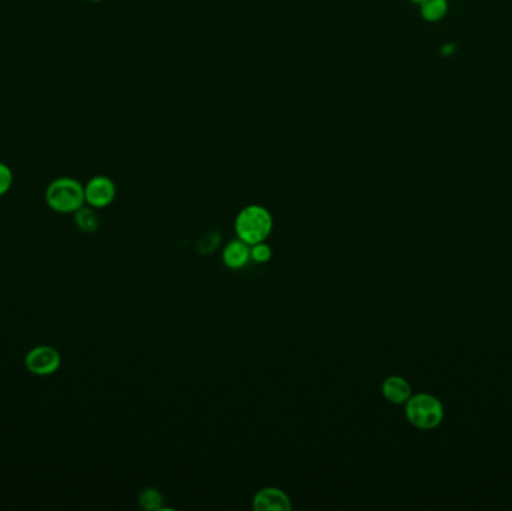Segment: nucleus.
<instances>
[{
	"instance_id": "1",
	"label": "nucleus",
	"mask_w": 512,
	"mask_h": 511,
	"mask_svg": "<svg viewBox=\"0 0 512 511\" xmlns=\"http://www.w3.org/2000/svg\"><path fill=\"white\" fill-rule=\"evenodd\" d=\"M275 219L271 211L261 204H249L243 207L235 216V235L247 244L266 242L273 233Z\"/></svg>"
},
{
	"instance_id": "2",
	"label": "nucleus",
	"mask_w": 512,
	"mask_h": 511,
	"mask_svg": "<svg viewBox=\"0 0 512 511\" xmlns=\"http://www.w3.org/2000/svg\"><path fill=\"white\" fill-rule=\"evenodd\" d=\"M405 417L418 431H434L445 420V407L434 394L414 393L405 404Z\"/></svg>"
},
{
	"instance_id": "3",
	"label": "nucleus",
	"mask_w": 512,
	"mask_h": 511,
	"mask_svg": "<svg viewBox=\"0 0 512 511\" xmlns=\"http://www.w3.org/2000/svg\"><path fill=\"white\" fill-rule=\"evenodd\" d=\"M47 206L61 215H74L86 204L84 185L74 177H57L44 194Z\"/></svg>"
},
{
	"instance_id": "4",
	"label": "nucleus",
	"mask_w": 512,
	"mask_h": 511,
	"mask_svg": "<svg viewBox=\"0 0 512 511\" xmlns=\"http://www.w3.org/2000/svg\"><path fill=\"white\" fill-rule=\"evenodd\" d=\"M24 365L30 374L37 376H50L62 367L61 352L50 345H37L24 357Z\"/></svg>"
},
{
	"instance_id": "5",
	"label": "nucleus",
	"mask_w": 512,
	"mask_h": 511,
	"mask_svg": "<svg viewBox=\"0 0 512 511\" xmlns=\"http://www.w3.org/2000/svg\"><path fill=\"white\" fill-rule=\"evenodd\" d=\"M116 184L108 176L99 174V176L90 178L89 182L84 185L86 204L95 207L96 210L111 206L114 200H116Z\"/></svg>"
},
{
	"instance_id": "6",
	"label": "nucleus",
	"mask_w": 512,
	"mask_h": 511,
	"mask_svg": "<svg viewBox=\"0 0 512 511\" xmlns=\"http://www.w3.org/2000/svg\"><path fill=\"white\" fill-rule=\"evenodd\" d=\"M252 507L256 511H289L293 508V502L282 489L262 488L255 493Z\"/></svg>"
},
{
	"instance_id": "7",
	"label": "nucleus",
	"mask_w": 512,
	"mask_h": 511,
	"mask_svg": "<svg viewBox=\"0 0 512 511\" xmlns=\"http://www.w3.org/2000/svg\"><path fill=\"white\" fill-rule=\"evenodd\" d=\"M382 396L392 405H405L414 394L409 381L401 375L387 376L381 387Z\"/></svg>"
},
{
	"instance_id": "8",
	"label": "nucleus",
	"mask_w": 512,
	"mask_h": 511,
	"mask_svg": "<svg viewBox=\"0 0 512 511\" xmlns=\"http://www.w3.org/2000/svg\"><path fill=\"white\" fill-rule=\"evenodd\" d=\"M222 260L227 268L231 270H240L246 268L251 261V244H247L243 240H231L224 251H222Z\"/></svg>"
},
{
	"instance_id": "9",
	"label": "nucleus",
	"mask_w": 512,
	"mask_h": 511,
	"mask_svg": "<svg viewBox=\"0 0 512 511\" xmlns=\"http://www.w3.org/2000/svg\"><path fill=\"white\" fill-rule=\"evenodd\" d=\"M74 221L77 228L86 235H94L101 228V216L98 215L95 207L87 206V204H84L81 209L75 211Z\"/></svg>"
},
{
	"instance_id": "10",
	"label": "nucleus",
	"mask_w": 512,
	"mask_h": 511,
	"mask_svg": "<svg viewBox=\"0 0 512 511\" xmlns=\"http://www.w3.org/2000/svg\"><path fill=\"white\" fill-rule=\"evenodd\" d=\"M421 19L427 23H439L447 17L450 0H424L418 5Z\"/></svg>"
},
{
	"instance_id": "11",
	"label": "nucleus",
	"mask_w": 512,
	"mask_h": 511,
	"mask_svg": "<svg viewBox=\"0 0 512 511\" xmlns=\"http://www.w3.org/2000/svg\"><path fill=\"white\" fill-rule=\"evenodd\" d=\"M138 504L147 511L162 510L163 493L156 488H145L138 495Z\"/></svg>"
},
{
	"instance_id": "12",
	"label": "nucleus",
	"mask_w": 512,
	"mask_h": 511,
	"mask_svg": "<svg viewBox=\"0 0 512 511\" xmlns=\"http://www.w3.org/2000/svg\"><path fill=\"white\" fill-rule=\"evenodd\" d=\"M273 259V249L266 242L261 243L252 244L251 260L256 264H267Z\"/></svg>"
},
{
	"instance_id": "13",
	"label": "nucleus",
	"mask_w": 512,
	"mask_h": 511,
	"mask_svg": "<svg viewBox=\"0 0 512 511\" xmlns=\"http://www.w3.org/2000/svg\"><path fill=\"white\" fill-rule=\"evenodd\" d=\"M12 185H14L12 169L5 162H0V197H4V195L10 193Z\"/></svg>"
},
{
	"instance_id": "14",
	"label": "nucleus",
	"mask_w": 512,
	"mask_h": 511,
	"mask_svg": "<svg viewBox=\"0 0 512 511\" xmlns=\"http://www.w3.org/2000/svg\"><path fill=\"white\" fill-rule=\"evenodd\" d=\"M410 4H414V5H419V4H421V2H424V0H409Z\"/></svg>"
},
{
	"instance_id": "15",
	"label": "nucleus",
	"mask_w": 512,
	"mask_h": 511,
	"mask_svg": "<svg viewBox=\"0 0 512 511\" xmlns=\"http://www.w3.org/2000/svg\"><path fill=\"white\" fill-rule=\"evenodd\" d=\"M89 2H94V4H99V2H103V0H89Z\"/></svg>"
}]
</instances>
